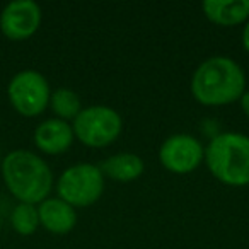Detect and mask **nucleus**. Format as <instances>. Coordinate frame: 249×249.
<instances>
[{
  "label": "nucleus",
  "mask_w": 249,
  "mask_h": 249,
  "mask_svg": "<svg viewBox=\"0 0 249 249\" xmlns=\"http://www.w3.org/2000/svg\"><path fill=\"white\" fill-rule=\"evenodd\" d=\"M190 90L195 101L203 106L232 104L246 92L244 70L229 56H210L193 72Z\"/></svg>",
  "instance_id": "nucleus-1"
},
{
  "label": "nucleus",
  "mask_w": 249,
  "mask_h": 249,
  "mask_svg": "<svg viewBox=\"0 0 249 249\" xmlns=\"http://www.w3.org/2000/svg\"><path fill=\"white\" fill-rule=\"evenodd\" d=\"M2 178L14 198L19 203L39 205L48 198L53 188V173L50 166L24 149L9 152L0 164Z\"/></svg>",
  "instance_id": "nucleus-2"
},
{
  "label": "nucleus",
  "mask_w": 249,
  "mask_h": 249,
  "mask_svg": "<svg viewBox=\"0 0 249 249\" xmlns=\"http://www.w3.org/2000/svg\"><path fill=\"white\" fill-rule=\"evenodd\" d=\"M205 164L212 176L227 186L249 184V137L237 132L215 135L205 147Z\"/></svg>",
  "instance_id": "nucleus-3"
},
{
  "label": "nucleus",
  "mask_w": 249,
  "mask_h": 249,
  "mask_svg": "<svg viewBox=\"0 0 249 249\" xmlns=\"http://www.w3.org/2000/svg\"><path fill=\"white\" fill-rule=\"evenodd\" d=\"M73 137L86 147L101 149L107 147L121 135L123 120L120 113L109 106L96 104V106L82 107L72 123Z\"/></svg>",
  "instance_id": "nucleus-4"
},
{
  "label": "nucleus",
  "mask_w": 249,
  "mask_h": 249,
  "mask_svg": "<svg viewBox=\"0 0 249 249\" xmlns=\"http://www.w3.org/2000/svg\"><path fill=\"white\" fill-rule=\"evenodd\" d=\"M104 191V176L96 164L79 162L60 174L56 181L58 198L73 208L94 205Z\"/></svg>",
  "instance_id": "nucleus-5"
},
{
  "label": "nucleus",
  "mask_w": 249,
  "mask_h": 249,
  "mask_svg": "<svg viewBox=\"0 0 249 249\" xmlns=\"http://www.w3.org/2000/svg\"><path fill=\"white\" fill-rule=\"evenodd\" d=\"M7 96L12 107L26 118L41 114L50 104V84L43 73L36 70H22L16 73L7 86Z\"/></svg>",
  "instance_id": "nucleus-6"
},
{
  "label": "nucleus",
  "mask_w": 249,
  "mask_h": 249,
  "mask_svg": "<svg viewBox=\"0 0 249 249\" xmlns=\"http://www.w3.org/2000/svg\"><path fill=\"white\" fill-rule=\"evenodd\" d=\"M159 160L169 173H193L205 160V147L193 135L176 133L162 142L159 149Z\"/></svg>",
  "instance_id": "nucleus-7"
},
{
  "label": "nucleus",
  "mask_w": 249,
  "mask_h": 249,
  "mask_svg": "<svg viewBox=\"0 0 249 249\" xmlns=\"http://www.w3.org/2000/svg\"><path fill=\"white\" fill-rule=\"evenodd\" d=\"M41 26V9L33 0H14L0 14V31L11 41H24Z\"/></svg>",
  "instance_id": "nucleus-8"
},
{
  "label": "nucleus",
  "mask_w": 249,
  "mask_h": 249,
  "mask_svg": "<svg viewBox=\"0 0 249 249\" xmlns=\"http://www.w3.org/2000/svg\"><path fill=\"white\" fill-rule=\"evenodd\" d=\"M73 130L69 121L52 118L39 123L35 130V145L48 156H58L72 147Z\"/></svg>",
  "instance_id": "nucleus-9"
},
{
  "label": "nucleus",
  "mask_w": 249,
  "mask_h": 249,
  "mask_svg": "<svg viewBox=\"0 0 249 249\" xmlns=\"http://www.w3.org/2000/svg\"><path fill=\"white\" fill-rule=\"evenodd\" d=\"M38 215L39 225L55 235L69 234L77 224L75 208L60 198H46L45 201H41L38 207Z\"/></svg>",
  "instance_id": "nucleus-10"
},
{
  "label": "nucleus",
  "mask_w": 249,
  "mask_h": 249,
  "mask_svg": "<svg viewBox=\"0 0 249 249\" xmlns=\"http://www.w3.org/2000/svg\"><path fill=\"white\" fill-rule=\"evenodd\" d=\"M201 9L208 21L224 28L242 24L249 19V0H205Z\"/></svg>",
  "instance_id": "nucleus-11"
},
{
  "label": "nucleus",
  "mask_w": 249,
  "mask_h": 249,
  "mask_svg": "<svg viewBox=\"0 0 249 249\" xmlns=\"http://www.w3.org/2000/svg\"><path fill=\"white\" fill-rule=\"evenodd\" d=\"M103 176L109 178L118 183H130L142 176L145 164L140 156L133 152H121L107 157L99 166Z\"/></svg>",
  "instance_id": "nucleus-12"
},
{
  "label": "nucleus",
  "mask_w": 249,
  "mask_h": 249,
  "mask_svg": "<svg viewBox=\"0 0 249 249\" xmlns=\"http://www.w3.org/2000/svg\"><path fill=\"white\" fill-rule=\"evenodd\" d=\"M48 106L56 114V118L63 121H73L77 118V114L82 111L80 97L77 96V92H73L72 89H67V87L53 90L52 96H50Z\"/></svg>",
  "instance_id": "nucleus-13"
},
{
  "label": "nucleus",
  "mask_w": 249,
  "mask_h": 249,
  "mask_svg": "<svg viewBox=\"0 0 249 249\" xmlns=\"http://www.w3.org/2000/svg\"><path fill=\"white\" fill-rule=\"evenodd\" d=\"M11 224L19 235H33L39 227L38 207L29 203H18L11 213Z\"/></svg>",
  "instance_id": "nucleus-14"
},
{
  "label": "nucleus",
  "mask_w": 249,
  "mask_h": 249,
  "mask_svg": "<svg viewBox=\"0 0 249 249\" xmlns=\"http://www.w3.org/2000/svg\"><path fill=\"white\" fill-rule=\"evenodd\" d=\"M242 48L246 53H249V19L244 22V29H242Z\"/></svg>",
  "instance_id": "nucleus-15"
},
{
  "label": "nucleus",
  "mask_w": 249,
  "mask_h": 249,
  "mask_svg": "<svg viewBox=\"0 0 249 249\" xmlns=\"http://www.w3.org/2000/svg\"><path fill=\"white\" fill-rule=\"evenodd\" d=\"M239 101H241L242 111H244V114L248 116V120H249V90H246V92L242 94V97Z\"/></svg>",
  "instance_id": "nucleus-16"
},
{
  "label": "nucleus",
  "mask_w": 249,
  "mask_h": 249,
  "mask_svg": "<svg viewBox=\"0 0 249 249\" xmlns=\"http://www.w3.org/2000/svg\"><path fill=\"white\" fill-rule=\"evenodd\" d=\"M0 227H2V218H0Z\"/></svg>",
  "instance_id": "nucleus-17"
},
{
  "label": "nucleus",
  "mask_w": 249,
  "mask_h": 249,
  "mask_svg": "<svg viewBox=\"0 0 249 249\" xmlns=\"http://www.w3.org/2000/svg\"><path fill=\"white\" fill-rule=\"evenodd\" d=\"M0 164H2V160H0Z\"/></svg>",
  "instance_id": "nucleus-18"
}]
</instances>
